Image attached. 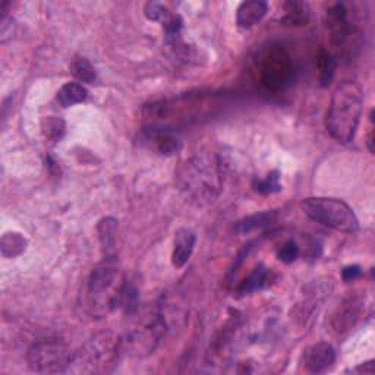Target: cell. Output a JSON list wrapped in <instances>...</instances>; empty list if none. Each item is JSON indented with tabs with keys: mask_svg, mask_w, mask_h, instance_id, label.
Listing matches in <instances>:
<instances>
[{
	"mask_svg": "<svg viewBox=\"0 0 375 375\" xmlns=\"http://www.w3.org/2000/svg\"><path fill=\"white\" fill-rule=\"evenodd\" d=\"M174 176L191 203L208 205L217 200L223 186V160L214 153H198L181 163Z\"/></svg>",
	"mask_w": 375,
	"mask_h": 375,
	"instance_id": "obj_1",
	"label": "cell"
},
{
	"mask_svg": "<svg viewBox=\"0 0 375 375\" xmlns=\"http://www.w3.org/2000/svg\"><path fill=\"white\" fill-rule=\"evenodd\" d=\"M127 279L116 257H104L87 280L82 307L93 318H103L120 308Z\"/></svg>",
	"mask_w": 375,
	"mask_h": 375,
	"instance_id": "obj_2",
	"label": "cell"
},
{
	"mask_svg": "<svg viewBox=\"0 0 375 375\" xmlns=\"http://www.w3.org/2000/svg\"><path fill=\"white\" fill-rule=\"evenodd\" d=\"M362 107L364 93L358 84L345 81L336 88L327 110L326 127L337 142L349 144L353 141L361 122Z\"/></svg>",
	"mask_w": 375,
	"mask_h": 375,
	"instance_id": "obj_3",
	"label": "cell"
},
{
	"mask_svg": "<svg viewBox=\"0 0 375 375\" xmlns=\"http://www.w3.org/2000/svg\"><path fill=\"white\" fill-rule=\"evenodd\" d=\"M122 338L113 333H100L74 352L69 371L82 374L110 372L119 361Z\"/></svg>",
	"mask_w": 375,
	"mask_h": 375,
	"instance_id": "obj_4",
	"label": "cell"
},
{
	"mask_svg": "<svg viewBox=\"0 0 375 375\" xmlns=\"http://www.w3.org/2000/svg\"><path fill=\"white\" fill-rule=\"evenodd\" d=\"M307 216L326 227L353 235L360 230V220L353 210L342 200L329 196H311L300 203Z\"/></svg>",
	"mask_w": 375,
	"mask_h": 375,
	"instance_id": "obj_5",
	"label": "cell"
},
{
	"mask_svg": "<svg viewBox=\"0 0 375 375\" xmlns=\"http://www.w3.org/2000/svg\"><path fill=\"white\" fill-rule=\"evenodd\" d=\"M258 69L262 87L273 93L284 90L292 82L295 74L291 55L279 44H272L261 53Z\"/></svg>",
	"mask_w": 375,
	"mask_h": 375,
	"instance_id": "obj_6",
	"label": "cell"
},
{
	"mask_svg": "<svg viewBox=\"0 0 375 375\" xmlns=\"http://www.w3.org/2000/svg\"><path fill=\"white\" fill-rule=\"evenodd\" d=\"M74 352L59 338H44L27 352L28 367L39 374H59L69 371Z\"/></svg>",
	"mask_w": 375,
	"mask_h": 375,
	"instance_id": "obj_7",
	"label": "cell"
},
{
	"mask_svg": "<svg viewBox=\"0 0 375 375\" xmlns=\"http://www.w3.org/2000/svg\"><path fill=\"white\" fill-rule=\"evenodd\" d=\"M167 331V319L163 312H157L142 321L139 326L131 330L127 337L122 338L123 352H128L135 358H146L154 353L157 346Z\"/></svg>",
	"mask_w": 375,
	"mask_h": 375,
	"instance_id": "obj_8",
	"label": "cell"
},
{
	"mask_svg": "<svg viewBox=\"0 0 375 375\" xmlns=\"http://www.w3.org/2000/svg\"><path fill=\"white\" fill-rule=\"evenodd\" d=\"M136 142L142 148L163 157L174 155L182 150V138L170 125L153 123L144 127L139 131Z\"/></svg>",
	"mask_w": 375,
	"mask_h": 375,
	"instance_id": "obj_9",
	"label": "cell"
},
{
	"mask_svg": "<svg viewBox=\"0 0 375 375\" xmlns=\"http://www.w3.org/2000/svg\"><path fill=\"white\" fill-rule=\"evenodd\" d=\"M336 361V352L331 345L319 342L307 348L302 353L300 364L305 371L318 374L329 369Z\"/></svg>",
	"mask_w": 375,
	"mask_h": 375,
	"instance_id": "obj_10",
	"label": "cell"
},
{
	"mask_svg": "<svg viewBox=\"0 0 375 375\" xmlns=\"http://www.w3.org/2000/svg\"><path fill=\"white\" fill-rule=\"evenodd\" d=\"M327 27L330 31L331 43L336 47H343L346 42L350 39V32H352L345 5L337 4L327 11Z\"/></svg>",
	"mask_w": 375,
	"mask_h": 375,
	"instance_id": "obj_11",
	"label": "cell"
},
{
	"mask_svg": "<svg viewBox=\"0 0 375 375\" xmlns=\"http://www.w3.org/2000/svg\"><path fill=\"white\" fill-rule=\"evenodd\" d=\"M196 243V235L191 229H179L174 234V248L172 254V264L176 269L182 267L189 261Z\"/></svg>",
	"mask_w": 375,
	"mask_h": 375,
	"instance_id": "obj_12",
	"label": "cell"
},
{
	"mask_svg": "<svg viewBox=\"0 0 375 375\" xmlns=\"http://www.w3.org/2000/svg\"><path fill=\"white\" fill-rule=\"evenodd\" d=\"M269 11V5L262 0H249L239 5L236 11V24L241 28H251L257 25Z\"/></svg>",
	"mask_w": 375,
	"mask_h": 375,
	"instance_id": "obj_13",
	"label": "cell"
},
{
	"mask_svg": "<svg viewBox=\"0 0 375 375\" xmlns=\"http://www.w3.org/2000/svg\"><path fill=\"white\" fill-rule=\"evenodd\" d=\"M284 15L280 18L283 25L302 27L307 25L310 21V8L303 2H284L283 5Z\"/></svg>",
	"mask_w": 375,
	"mask_h": 375,
	"instance_id": "obj_14",
	"label": "cell"
},
{
	"mask_svg": "<svg viewBox=\"0 0 375 375\" xmlns=\"http://www.w3.org/2000/svg\"><path fill=\"white\" fill-rule=\"evenodd\" d=\"M87 97H88L87 88L78 82H68L58 91V103L63 107V109H68V107H72L75 104L85 101Z\"/></svg>",
	"mask_w": 375,
	"mask_h": 375,
	"instance_id": "obj_15",
	"label": "cell"
},
{
	"mask_svg": "<svg viewBox=\"0 0 375 375\" xmlns=\"http://www.w3.org/2000/svg\"><path fill=\"white\" fill-rule=\"evenodd\" d=\"M100 242L104 257H115V245L117 234V222L112 217H106L98 224Z\"/></svg>",
	"mask_w": 375,
	"mask_h": 375,
	"instance_id": "obj_16",
	"label": "cell"
},
{
	"mask_svg": "<svg viewBox=\"0 0 375 375\" xmlns=\"http://www.w3.org/2000/svg\"><path fill=\"white\" fill-rule=\"evenodd\" d=\"M276 220H277V211H262L239 222L238 230L241 231V234H248V231H251V230L270 226Z\"/></svg>",
	"mask_w": 375,
	"mask_h": 375,
	"instance_id": "obj_17",
	"label": "cell"
},
{
	"mask_svg": "<svg viewBox=\"0 0 375 375\" xmlns=\"http://www.w3.org/2000/svg\"><path fill=\"white\" fill-rule=\"evenodd\" d=\"M317 66H318V72H319V82L321 87H327L336 72V59L331 55V53L326 49H321L317 58Z\"/></svg>",
	"mask_w": 375,
	"mask_h": 375,
	"instance_id": "obj_18",
	"label": "cell"
},
{
	"mask_svg": "<svg viewBox=\"0 0 375 375\" xmlns=\"http://www.w3.org/2000/svg\"><path fill=\"white\" fill-rule=\"evenodd\" d=\"M267 280H269V270L260 264L253 270V273L241 283L238 292L242 295H246V293H253L255 291H260L264 288Z\"/></svg>",
	"mask_w": 375,
	"mask_h": 375,
	"instance_id": "obj_19",
	"label": "cell"
},
{
	"mask_svg": "<svg viewBox=\"0 0 375 375\" xmlns=\"http://www.w3.org/2000/svg\"><path fill=\"white\" fill-rule=\"evenodd\" d=\"M358 315H360V307H358V303H356V300L352 299L346 303L345 308L338 310V314L336 315L334 323H333L334 329L337 331H343V330L350 329L355 324Z\"/></svg>",
	"mask_w": 375,
	"mask_h": 375,
	"instance_id": "obj_20",
	"label": "cell"
},
{
	"mask_svg": "<svg viewBox=\"0 0 375 375\" xmlns=\"http://www.w3.org/2000/svg\"><path fill=\"white\" fill-rule=\"evenodd\" d=\"M70 69H72V74L74 77L81 81V82H85V84H93L97 78V74H96V69L94 66L91 65V62L88 61L87 58H75L72 65H70Z\"/></svg>",
	"mask_w": 375,
	"mask_h": 375,
	"instance_id": "obj_21",
	"label": "cell"
},
{
	"mask_svg": "<svg viewBox=\"0 0 375 375\" xmlns=\"http://www.w3.org/2000/svg\"><path fill=\"white\" fill-rule=\"evenodd\" d=\"M27 241L16 231H9L2 238V254L5 257H18L25 251Z\"/></svg>",
	"mask_w": 375,
	"mask_h": 375,
	"instance_id": "obj_22",
	"label": "cell"
},
{
	"mask_svg": "<svg viewBox=\"0 0 375 375\" xmlns=\"http://www.w3.org/2000/svg\"><path fill=\"white\" fill-rule=\"evenodd\" d=\"M254 189L261 195H272L281 191L280 185V173L277 170L270 172L264 179H255L254 181Z\"/></svg>",
	"mask_w": 375,
	"mask_h": 375,
	"instance_id": "obj_23",
	"label": "cell"
},
{
	"mask_svg": "<svg viewBox=\"0 0 375 375\" xmlns=\"http://www.w3.org/2000/svg\"><path fill=\"white\" fill-rule=\"evenodd\" d=\"M299 253L300 251H299V246L296 245V242L288 241L277 251V258L284 264H292L293 261L298 260Z\"/></svg>",
	"mask_w": 375,
	"mask_h": 375,
	"instance_id": "obj_24",
	"label": "cell"
},
{
	"mask_svg": "<svg viewBox=\"0 0 375 375\" xmlns=\"http://www.w3.org/2000/svg\"><path fill=\"white\" fill-rule=\"evenodd\" d=\"M146 16L148 18L150 21H155V23H162L165 20V16L169 13V9L166 6H163L162 4H155V2H150L146 5L144 9Z\"/></svg>",
	"mask_w": 375,
	"mask_h": 375,
	"instance_id": "obj_25",
	"label": "cell"
},
{
	"mask_svg": "<svg viewBox=\"0 0 375 375\" xmlns=\"http://www.w3.org/2000/svg\"><path fill=\"white\" fill-rule=\"evenodd\" d=\"M65 132V125L61 119L50 117L47 119V128H46V135L51 138L53 141H59Z\"/></svg>",
	"mask_w": 375,
	"mask_h": 375,
	"instance_id": "obj_26",
	"label": "cell"
},
{
	"mask_svg": "<svg viewBox=\"0 0 375 375\" xmlns=\"http://www.w3.org/2000/svg\"><path fill=\"white\" fill-rule=\"evenodd\" d=\"M362 274V270H361V267L360 265H348L343 269L342 272V277L345 280V283H350V281H355V280H358Z\"/></svg>",
	"mask_w": 375,
	"mask_h": 375,
	"instance_id": "obj_27",
	"label": "cell"
}]
</instances>
